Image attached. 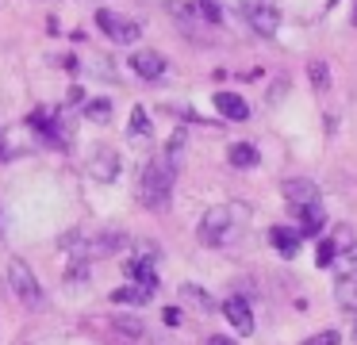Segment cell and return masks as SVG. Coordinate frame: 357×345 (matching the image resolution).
I'll return each mask as SVG.
<instances>
[{
	"mask_svg": "<svg viewBox=\"0 0 357 345\" xmlns=\"http://www.w3.org/2000/svg\"><path fill=\"white\" fill-rule=\"evenodd\" d=\"M146 299H150V291H146V288H139V284L112 291V303H146Z\"/></svg>",
	"mask_w": 357,
	"mask_h": 345,
	"instance_id": "17",
	"label": "cell"
},
{
	"mask_svg": "<svg viewBox=\"0 0 357 345\" xmlns=\"http://www.w3.org/2000/svg\"><path fill=\"white\" fill-rule=\"evenodd\" d=\"M284 196H288V204H292V207L319 204V188L311 181H284Z\"/></svg>",
	"mask_w": 357,
	"mask_h": 345,
	"instance_id": "13",
	"label": "cell"
},
{
	"mask_svg": "<svg viewBox=\"0 0 357 345\" xmlns=\"http://www.w3.org/2000/svg\"><path fill=\"white\" fill-rule=\"evenodd\" d=\"M246 227V207H211L200 219L196 234H200V245H211V250H223Z\"/></svg>",
	"mask_w": 357,
	"mask_h": 345,
	"instance_id": "2",
	"label": "cell"
},
{
	"mask_svg": "<svg viewBox=\"0 0 357 345\" xmlns=\"http://www.w3.org/2000/svg\"><path fill=\"white\" fill-rule=\"evenodd\" d=\"M292 215H296V230L300 234H319V227H323V207L319 204H300V207H292Z\"/></svg>",
	"mask_w": 357,
	"mask_h": 345,
	"instance_id": "12",
	"label": "cell"
},
{
	"mask_svg": "<svg viewBox=\"0 0 357 345\" xmlns=\"http://www.w3.org/2000/svg\"><path fill=\"white\" fill-rule=\"evenodd\" d=\"M250 12V27L257 31V35H265V38H273L277 35V27H280V12L273 4H265V0H254V4L246 8Z\"/></svg>",
	"mask_w": 357,
	"mask_h": 345,
	"instance_id": "6",
	"label": "cell"
},
{
	"mask_svg": "<svg viewBox=\"0 0 357 345\" xmlns=\"http://www.w3.org/2000/svg\"><path fill=\"white\" fill-rule=\"evenodd\" d=\"M116 330H127V334L146 337V326H142V322H135V319H116Z\"/></svg>",
	"mask_w": 357,
	"mask_h": 345,
	"instance_id": "23",
	"label": "cell"
},
{
	"mask_svg": "<svg viewBox=\"0 0 357 345\" xmlns=\"http://www.w3.org/2000/svg\"><path fill=\"white\" fill-rule=\"evenodd\" d=\"M227 158H231L234 169H254V165H257V150H254L250 142H234Z\"/></svg>",
	"mask_w": 357,
	"mask_h": 345,
	"instance_id": "15",
	"label": "cell"
},
{
	"mask_svg": "<svg viewBox=\"0 0 357 345\" xmlns=\"http://www.w3.org/2000/svg\"><path fill=\"white\" fill-rule=\"evenodd\" d=\"M307 77H311V89L315 92L331 89V69H326V61H307Z\"/></svg>",
	"mask_w": 357,
	"mask_h": 345,
	"instance_id": "16",
	"label": "cell"
},
{
	"mask_svg": "<svg viewBox=\"0 0 357 345\" xmlns=\"http://www.w3.org/2000/svg\"><path fill=\"white\" fill-rule=\"evenodd\" d=\"M131 69H135L139 77H146V81H154V77L165 73V58H162L158 50H139V54L131 58Z\"/></svg>",
	"mask_w": 357,
	"mask_h": 345,
	"instance_id": "10",
	"label": "cell"
},
{
	"mask_svg": "<svg viewBox=\"0 0 357 345\" xmlns=\"http://www.w3.org/2000/svg\"><path fill=\"white\" fill-rule=\"evenodd\" d=\"M96 27H100L112 43H123V46L139 43V31H142L135 20H127V15H119V12H108V8L96 12Z\"/></svg>",
	"mask_w": 357,
	"mask_h": 345,
	"instance_id": "4",
	"label": "cell"
},
{
	"mask_svg": "<svg viewBox=\"0 0 357 345\" xmlns=\"http://www.w3.org/2000/svg\"><path fill=\"white\" fill-rule=\"evenodd\" d=\"M223 314H227V322L234 326V334L238 337H250L254 334V311H250V303L242 296H231L223 303Z\"/></svg>",
	"mask_w": 357,
	"mask_h": 345,
	"instance_id": "5",
	"label": "cell"
},
{
	"mask_svg": "<svg viewBox=\"0 0 357 345\" xmlns=\"http://www.w3.org/2000/svg\"><path fill=\"white\" fill-rule=\"evenodd\" d=\"M354 342H357V314H354Z\"/></svg>",
	"mask_w": 357,
	"mask_h": 345,
	"instance_id": "26",
	"label": "cell"
},
{
	"mask_svg": "<svg viewBox=\"0 0 357 345\" xmlns=\"http://www.w3.org/2000/svg\"><path fill=\"white\" fill-rule=\"evenodd\" d=\"M127 276L146 291L158 288V276H154V265H150V261H127Z\"/></svg>",
	"mask_w": 357,
	"mask_h": 345,
	"instance_id": "14",
	"label": "cell"
},
{
	"mask_svg": "<svg viewBox=\"0 0 357 345\" xmlns=\"http://www.w3.org/2000/svg\"><path fill=\"white\" fill-rule=\"evenodd\" d=\"M89 173H93V181L112 184V181H116V173H119V153L116 150H96L93 161H89Z\"/></svg>",
	"mask_w": 357,
	"mask_h": 345,
	"instance_id": "7",
	"label": "cell"
},
{
	"mask_svg": "<svg viewBox=\"0 0 357 345\" xmlns=\"http://www.w3.org/2000/svg\"><path fill=\"white\" fill-rule=\"evenodd\" d=\"M338 342H342V337L334 334V330H323V334H311L307 342H300V345H338Z\"/></svg>",
	"mask_w": 357,
	"mask_h": 345,
	"instance_id": "21",
	"label": "cell"
},
{
	"mask_svg": "<svg viewBox=\"0 0 357 345\" xmlns=\"http://www.w3.org/2000/svg\"><path fill=\"white\" fill-rule=\"evenodd\" d=\"M127 130H131V138H146L150 135V115L146 112H142V107H135V112H131V127H127Z\"/></svg>",
	"mask_w": 357,
	"mask_h": 345,
	"instance_id": "20",
	"label": "cell"
},
{
	"mask_svg": "<svg viewBox=\"0 0 357 345\" xmlns=\"http://www.w3.org/2000/svg\"><path fill=\"white\" fill-rule=\"evenodd\" d=\"M215 112L223 115V119L242 123L250 115V107H246V100H242L238 92H215Z\"/></svg>",
	"mask_w": 357,
	"mask_h": 345,
	"instance_id": "11",
	"label": "cell"
},
{
	"mask_svg": "<svg viewBox=\"0 0 357 345\" xmlns=\"http://www.w3.org/2000/svg\"><path fill=\"white\" fill-rule=\"evenodd\" d=\"M173 176H177L173 158H169V153H154V158L146 161V169H142V176H139V199H142V207L162 211V207L169 204V196H173Z\"/></svg>",
	"mask_w": 357,
	"mask_h": 345,
	"instance_id": "1",
	"label": "cell"
},
{
	"mask_svg": "<svg viewBox=\"0 0 357 345\" xmlns=\"http://www.w3.org/2000/svg\"><path fill=\"white\" fill-rule=\"evenodd\" d=\"M208 345H234V342H231V337H219L215 334V337H208Z\"/></svg>",
	"mask_w": 357,
	"mask_h": 345,
	"instance_id": "25",
	"label": "cell"
},
{
	"mask_svg": "<svg viewBox=\"0 0 357 345\" xmlns=\"http://www.w3.org/2000/svg\"><path fill=\"white\" fill-rule=\"evenodd\" d=\"M8 284H12V291H16V299L24 307H31V311L43 307V288H39V280H35L27 261H20V257L8 261Z\"/></svg>",
	"mask_w": 357,
	"mask_h": 345,
	"instance_id": "3",
	"label": "cell"
},
{
	"mask_svg": "<svg viewBox=\"0 0 357 345\" xmlns=\"http://www.w3.org/2000/svg\"><path fill=\"white\" fill-rule=\"evenodd\" d=\"M165 322H169V326H177V322H181V311H177V307H169V311H165Z\"/></svg>",
	"mask_w": 357,
	"mask_h": 345,
	"instance_id": "24",
	"label": "cell"
},
{
	"mask_svg": "<svg viewBox=\"0 0 357 345\" xmlns=\"http://www.w3.org/2000/svg\"><path fill=\"white\" fill-rule=\"evenodd\" d=\"M269 242L277 245V253H280V257H296V253H300L303 234H300L296 227H273V230H269Z\"/></svg>",
	"mask_w": 357,
	"mask_h": 345,
	"instance_id": "8",
	"label": "cell"
},
{
	"mask_svg": "<svg viewBox=\"0 0 357 345\" xmlns=\"http://www.w3.org/2000/svg\"><path fill=\"white\" fill-rule=\"evenodd\" d=\"M334 261V245H331V238H326V242H319V253H315V265L319 268H326Z\"/></svg>",
	"mask_w": 357,
	"mask_h": 345,
	"instance_id": "22",
	"label": "cell"
},
{
	"mask_svg": "<svg viewBox=\"0 0 357 345\" xmlns=\"http://www.w3.org/2000/svg\"><path fill=\"white\" fill-rule=\"evenodd\" d=\"M181 299H196V303H200V311H204V314H211V311H215V299H211L208 291L192 288V284H185V288H181Z\"/></svg>",
	"mask_w": 357,
	"mask_h": 345,
	"instance_id": "18",
	"label": "cell"
},
{
	"mask_svg": "<svg viewBox=\"0 0 357 345\" xmlns=\"http://www.w3.org/2000/svg\"><path fill=\"white\" fill-rule=\"evenodd\" d=\"M334 299H338L342 311L357 314V268H349V273L338 276V284H334Z\"/></svg>",
	"mask_w": 357,
	"mask_h": 345,
	"instance_id": "9",
	"label": "cell"
},
{
	"mask_svg": "<svg viewBox=\"0 0 357 345\" xmlns=\"http://www.w3.org/2000/svg\"><path fill=\"white\" fill-rule=\"evenodd\" d=\"M85 115H89L93 123H104V119L112 115V100H89V104H85Z\"/></svg>",
	"mask_w": 357,
	"mask_h": 345,
	"instance_id": "19",
	"label": "cell"
}]
</instances>
